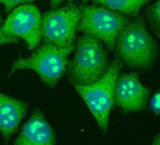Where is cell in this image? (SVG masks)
I'll use <instances>...</instances> for the list:
<instances>
[{
    "label": "cell",
    "mask_w": 160,
    "mask_h": 145,
    "mask_svg": "<svg viewBox=\"0 0 160 145\" xmlns=\"http://www.w3.org/2000/svg\"><path fill=\"white\" fill-rule=\"evenodd\" d=\"M28 104L0 92V133L7 144L26 117Z\"/></svg>",
    "instance_id": "obj_10"
},
{
    "label": "cell",
    "mask_w": 160,
    "mask_h": 145,
    "mask_svg": "<svg viewBox=\"0 0 160 145\" xmlns=\"http://www.w3.org/2000/svg\"><path fill=\"white\" fill-rule=\"evenodd\" d=\"M144 18L149 29L160 40V0L147 5L144 10Z\"/></svg>",
    "instance_id": "obj_12"
},
{
    "label": "cell",
    "mask_w": 160,
    "mask_h": 145,
    "mask_svg": "<svg viewBox=\"0 0 160 145\" xmlns=\"http://www.w3.org/2000/svg\"><path fill=\"white\" fill-rule=\"evenodd\" d=\"M5 36L24 40L30 51H34L42 41V13L32 4L20 5L12 10L1 27Z\"/></svg>",
    "instance_id": "obj_7"
},
{
    "label": "cell",
    "mask_w": 160,
    "mask_h": 145,
    "mask_svg": "<svg viewBox=\"0 0 160 145\" xmlns=\"http://www.w3.org/2000/svg\"><path fill=\"white\" fill-rule=\"evenodd\" d=\"M83 8L81 4L71 3L44 12L42 15V42H52L59 47L74 44Z\"/></svg>",
    "instance_id": "obj_6"
},
{
    "label": "cell",
    "mask_w": 160,
    "mask_h": 145,
    "mask_svg": "<svg viewBox=\"0 0 160 145\" xmlns=\"http://www.w3.org/2000/svg\"><path fill=\"white\" fill-rule=\"evenodd\" d=\"M56 140L55 130L46 121L44 113L35 108L22 126L13 145H56Z\"/></svg>",
    "instance_id": "obj_9"
},
{
    "label": "cell",
    "mask_w": 160,
    "mask_h": 145,
    "mask_svg": "<svg viewBox=\"0 0 160 145\" xmlns=\"http://www.w3.org/2000/svg\"><path fill=\"white\" fill-rule=\"evenodd\" d=\"M109 64L108 50L103 42L94 36L83 34L77 39L67 74L71 83L90 85L106 74Z\"/></svg>",
    "instance_id": "obj_2"
},
{
    "label": "cell",
    "mask_w": 160,
    "mask_h": 145,
    "mask_svg": "<svg viewBox=\"0 0 160 145\" xmlns=\"http://www.w3.org/2000/svg\"><path fill=\"white\" fill-rule=\"evenodd\" d=\"M75 49V43L67 47H59L52 42H42L28 58H19L12 64L9 76L18 70H33L42 82L54 90L67 72L68 57Z\"/></svg>",
    "instance_id": "obj_3"
},
{
    "label": "cell",
    "mask_w": 160,
    "mask_h": 145,
    "mask_svg": "<svg viewBox=\"0 0 160 145\" xmlns=\"http://www.w3.org/2000/svg\"><path fill=\"white\" fill-rule=\"evenodd\" d=\"M149 110L155 116H160V89L151 94L149 99Z\"/></svg>",
    "instance_id": "obj_13"
},
{
    "label": "cell",
    "mask_w": 160,
    "mask_h": 145,
    "mask_svg": "<svg viewBox=\"0 0 160 145\" xmlns=\"http://www.w3.org/2000/svg\"><path fill=\"white\" fill-rule=\"evenodd\" d=\"M150 1L151 0H92V3L105 6L131 18L138 15L140 10L147 6Z\"/></svg>",
    "instance_id": "obj_11"
},
{
    "label": "cell",
    "mask_w": 160,
    "mask_h": 145,
    "mask_svg": "<svg viewBox=\"0 0 160 145\" xmlns=\"http://www.w3.org/2000/svg\"><path fill=\"white\" fill-rule=\"evenodd\" d=\"M63 1H74V0H50V6L53 8V9H56V8H58V6L61 3V2H63ZM80 1H82L83 3H88L90 0H80Z\"/></svg>",
    "instance_id": "obj_16"
},
{
    "label": "cell",
    "mask_w": 160,
    "mask_h": 145,
    "mask_svg": "<svg viewBox=\"0 0 160 145\" xmlns=\"http://www.w3.org/2000/svg\"><path fill=\"white\" fill-rule=\"evenodd\" d=\"M122 68V63L115 58L110 62L106 74L97 81L90 85L72 83L75 92L83 99L96 120L104 135H107L108 132L109 116L114 107L115 85Z\"/></svg>",
    "instance_id": "obj_4"
},
{
    "label": "cell",
    "mask_w": 160,
    "mask_h": 145,
    "mask_svg": "<svg viewBox=\"0 0 160 145\" xmlns=\"http://www.w3.org/2000/svg\"><path fill=\"white\" fill-rule=\"evenodd\" d=\"M129 19L128 16L105 6H84L77 31L98 38L108 50L113 51L117 38Z\"/></svg>",
    "instance_id": "obj_5"
},
{
    "label": "cell",
    "mask_w": 160,
    "mask_h": 145,
    "mask_svg": "<svg viewBox=\"0 0 160 145\" xmlns=\"http://www.w3.org/2000/svg\"><path fill=\"white\" fill-rule=\"evenodd\" d=\"M152 145H160V133L153 137Z\"/></svg>",
    "instance_id": "obj_17"
},
{
    "label": "cell",
    "mask_w": 160,
    "mask_h": 145,
    "mask_svg": "<svg viewBox=\"0 0 160 145\" xmlns=\"http://www.w3.org/2000/svg\"><path fill=\"white\" fill-rule=\"evenodd\" d=\"M151 94L152 89L141 83L139 72H121L115 85L114 106L124 114L141 112L146 110Z\"/></svg>",
    "instance_id": "obj_8"
},
{
    "label": "cell",
    "mask_w": 160,
    "mask_h": 145,
    "mask_svg": "<svg viewBox=\"0 0 160 145\" xmlns=\"http://www.w3.org/2000/svg\"><path fill=\"white\" fill-rule=\"evenodd\" d=\"M115 58L123 67L139 74L152 72L159 58V45L150 32L144 15L131 17L117 38Z\"/></svg>",
    "instance_id": "obj_1"
},
{
    "label": "cell",
    "mask_w": 160,
    "mask_h": 145,
    "mask_svg": "<svg viewBox=\"0 0 160 145\" xmlns=\"http://www.w3.org/2000/svg\"><path fill=\"white\" fill-rule=\"evenodd\" d=\"M36 0H0V4H2L5 7L6 12H11L20 5L32 4Z\"/></svg>",
    "instance_id": "obj_14"
},
{
    "label": "cell",
    "mask_w": 160,
    "mask_h": 145,
    "mask_svg": "<svg viewBox=\"0 0 160 145\" xmlns=\"http://www.w3.org/2000/svg\"><path fill=\"white\" fill-rule=\"evenodd\" d=\"M1 27H2V17L0 15V46L5 44H11V43H19L20 39L14 36H5L1 32Z\"/></svg>",
    "instance_id": "obj_15"
}]
</instances>
